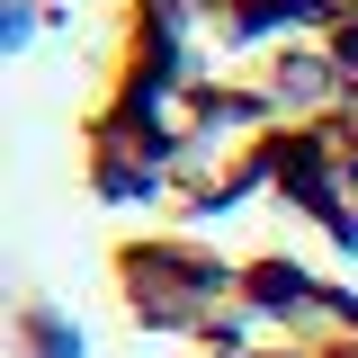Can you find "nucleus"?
Instances as JSON below:
<instances>
[{
  "label": "nucleus",
  "mask_w": 358,
  "mask_h": 358,
  "mask_svg": "<svg viewBox=\"0 0 358 358\" xmlns=\"http://www.w3.org/2000/svg\"><path fill=\"white\" fill-rule=\"evenodd\" d=\"M63 188L134 358H358V0H99Z\"/></svg>",
  "instance_id": "obj_1"
}]
</instances>
